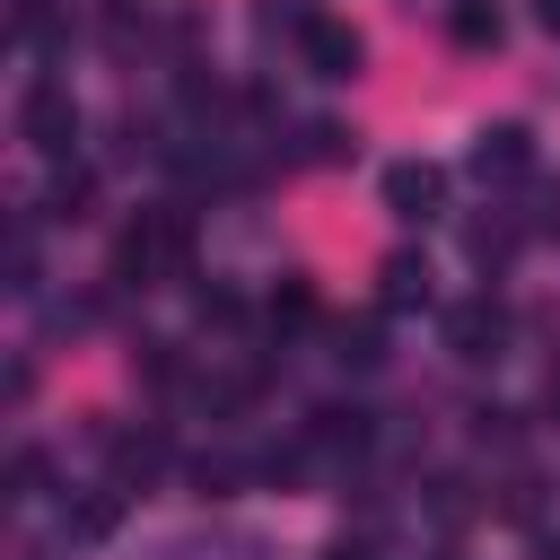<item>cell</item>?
Segmentation results:
<instances>
[{
    "mask_svg": "<svg viewBox=\"0 0 560 560\" xmlns=\"http://www.w3.org/2000/svg\"><path fill=\"white\" fill-rule=\"evenodd\" d=\"M18 122H26V140H35V149H52V158L79 140V105H70V88H61V79H35Z\"/></svg>",
    "mask_w": 560,
    "mask_h": 560,
    "instance_id": "1",
    "label": "cell"
},
{
    "mask_svg": "<svg viewBox=\"0 0 560 560\" xmlns=\"http://www.w3.org/2000/svg\"><path fill=\"white\" fill-rule=\"evenodd\" d=\"M446 341H455V359H499L508 315H499L490 298H464V306H446Z\"/></svg>",
    "mask_w": 560,
    "mask_h": 560,
    "instance_id": "2",
    "label": "cell"
},
{
    "mask_svg": "<svg viewBox=\"0 0 560 560\" xmlns=\"http://www.w3.org/2000/svg\"><path fill=\"white\" fill-rule=\"evenodd\" d=\"M385 201H394V219H429L446 201V175L429 158H402V166H385Z\"/></svg>",
    "mask_w": 560,
    "mask_h": 560,
    "instance_id": "3",
    "label": "cell"
},
{
    "mask_svg": "<svg viewBox=\"0 0 560 560\" xmlns=\"http://www.w3.org/2000/svg\"><path fill=\"white\" fill-rule=\"evenodd\" d=\"M298 44H306V61H315L324 79H350V70H359V35H350L341 18H315V26L298 35Z\"/></svg>",
    "mask_w": 560,
    "mask_h": 560,
    "instance_id": "4",
    "label": "cell"
},
{
    "mask_svg": "<svg viewBox=\"0 0 560 560\" xmlns=\"http://www.w3.org/2000/svg\"><path fill=\"white\" fill-rule=\"evenodd\" d=\"M534 166V140L516 131V122H490L481 140H472V175H525Z\"/></svg>",
    "mask_w": 560,
    "mask_h": 560,
    "instance_id": "5",
    "label": "cell"
},
{
    "mask_svg": "<svg viewBox=\"0 0 560 560\" xmlns=\"http://www.w3.org/2000/svg\"><path fill=\"white\" fill-rule=\"evenodd\" d=\"M420 298H429V271H420L411 254H394V262H385V306H420Z\"/></svg>",
    "mask_w": 560,
    "mask_h": 560,
    "instance_id": "6",
    "label": "cell"
},
{
    "mask_svg": "<svg viewBox=\"0 0 560 560\" xmlns=\"http://www.w3.org/2000/svg\"><path fill=\"white\" fill-rule=\"evenodd\" d=\"M455 44H499V9L464 0V9H455Z\"/></svg>",
    "mask_w": 560,
    "mask_h": 560,
    "instance_id": "7",
    "label": "cell"
},
{
    "mask_svg": "<svg viewBox=\"0 0 560 560\" xmlns=\"http://www.w3.org/2000/svg\"><path fill=\"white\" fill-rule=\"evenodd\" d=\"M88 210V166H61L52 175V219H79Z\"/></svg>",
    "mask_w": 560,
    "mask_h": 560,
    "instance_id": "8",
    "label": "cell"
},
{
    "mask_svg": "<svg viewBox=\"0 0 560 560\" xmlns=\"http://www.w3.org/2000/svg\"><path fill=\"white\" fill-rule=\"evenodd\" d=\"M114 464H122V481H131V472H158L166 446H158V438H114Z\"/></svg>",
    "mask_w": 560,
    "mask_h": 560,
    "instance_id": "9",
    "label": "cell"
},
{
    "mask_svg": "<svg viewBox=\"0 0 560 560\" xmlns=\"http://www.w3.org/2000/svg\"><path fill=\"white\" fill-rule=\"evenodd\" d=\"M192 481H201V499H228V481H236V464H228V455H201V464H192Z\"/></svg>",
    "mask_w": 560,
    "mask_h": 560,
    "instance_id": "10",
    "label": "cell"
},
{
    "mask_svg": "<svg viewBox=\"0 0 560 560\" xmlns=\"http://www.w3.org/2000/svg\"><path fill=\"white\" fill-rule=\"evenodd\" d=\"M341 149H350L341 122H306V158H341Z\"/></svg>",
    "mask_w": 560,
    "mask_h": 560,
    "instance_id": "11",
    "label": "cell"
},
{
    "mask_svg": "<svg viewBox=\"0 0 560 560\" xmlns=\"http://www.w3.org/2000/svg\"><path fill=\"white\" fill-rule=\"evenodd\" d=\"M306 315H315L306 289H280V298H271V324H306Z\"/></svg>",
    "mask_w": 560,
    "mask_h": 560,
    "instance_id": "12",
    "label": "cell"
},
{
    "mask_svg": "<svg viewBox=\"0 0 560 560\" xmlns=\"http://www.w3.org/2000/svg\"><path fill=\"white\" fill-rule=\"evenodd\" d=\"M534 9H542V26H551V35H560V0H534Z\"/></svg>",
    "mask_w": 560,
    "mask_h": 560,
    "instance_id": "13",
    "label": "cell"
},
{
    "mask_svg": "<svg viewBox=\"0 0 560 560\" xmlns=\"http://www.w3.org/2000/svg\"><path fill=\"white\" fill-rule=\"evenodd\" d=\"M534 560H560V542H542V551H534Z\"/></svg>",
    "mask_w": 560,
    "mask_h": 560,
    "instance_id": "14",
    "label": "cell"
},
{
    "mask_svg": "<svg viewBox=\"0 0 560 560\" xmlns=\"http://www.w3.org/2000/svg\"><path fill=\"white\" fill-rule=\"evenodd\" d=\"M438 560H455V551H438Z\"/></svg>",
    "mask_w": 560,
    "mask_h": 560,
    "instance_id": "15",
    "label": "cell"
}]
</instances>
